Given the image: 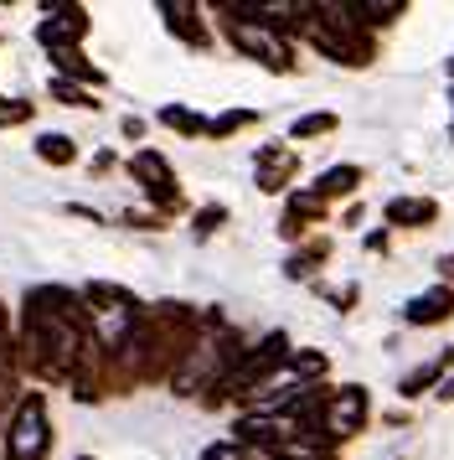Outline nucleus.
I'll return each instance as SVG.
<instances>
[{
	"mask_svg": "<svg viewBox=\"0 0 454 460\" xmlns=\"http://www.w3.org/2000/svg\"><path fill=\"white\" fill-rule=\"evenodd\" d=\"M161 125L176 129V135H186V140H202V135H206V119L196 114V109H186V104H165L161 109Z\"/></svg>",
	"mask_w": 454,
	"mask_h": 460,
	"instance_id": "f3484780",
	"label": "nucleus"
},
{
	"mask_svg": "<svg viewBox=\"0 0 454 460\" xmlns=\"http://www.w3.org/2000/svg\"><path fill=\"white\" fill-rule=\"evenodd\" d=\"M31 114H37V109L26 104V99H11V104L0 99V129H11V125H26Z\"/></svg>",
	"mask_w": 454,
	"mask_h": 460,
	"instance_id": "5701e85b",
	"label": "nucleus"
},
{
	"mask_svg": "<svg viewBox=\"0 0 454 460\" xmlns=\"http://www.w3.org/2000/svg\"><path fill=\"white\" fill-rule=\"evenodd\" d=\"M346 11H351V22L362 26V31H371V26H392L408 5H403V0H351Z\"/></svg>",
	"mask_w": 454,
	"mask_h": 460,
	"instance_id": "f8f14e48",
	"label": "nucleus"
},
{
	"mask_svg": "<svg viewBox=\"0 0 454 460\" xmlns=\"http://www.w3.org/2000/svg\"><path fill=\"white\" fill-rule=\"evenodd\" d=\"M248 125H258L253 109H227V114H217V119H206L202 140H227V135H238V129H248Z\"/></svg>",
	"mask_w": 454,
	"mask_h": 460,
	"instance_id": "6ab92c4d",
	"label": "nucleus"
},
{
	"mask_svg": "<svg viewBox=\"0 0 454 460\" xmlns=\"http://www.w3.org/2000/svg\"><path fill=\"white\" fill-rule=\"evenodd\" d=\"M433 217H439V202H433V197H392L388 202L392 228H429Z\"/></svg>",
	"mask_w": 454,
	"mask_h": 460,
	"instance_id": "9b49d317",
	"label": "nucleus"
},
{
	"mask_svg": "<svg viewBox=\"0 0 454 460\" xmlns=\"http://www.w3.org/2000/svg\"><path fill=\"white\" fill-rule=\"evenodd\" d=\"M124 135H129V140H140V135H144V119H140V114H124Z\"/></svg>",
	"mask_w": 454,
	"mask_h": 460,
	"instance_id": "a878e982",
	"label": "nucleus"
},
{
	"mask_svg": "<svg viewBox=\"0 0 454 460\" xmlns=\"http://www.w3.org/2000/svg\"><path fill=\"white\" fill-rule=\"evenodd\" d=\"M88 11L83 5H47V16L37 22V42L47 52H73V47L88 37Z\"/></svg>",
	"mask_w": 454,
	"mask_h": 460,
	"instance_id": "39448f33",
	"label": "nucleus"
},
{
	"mask_svg": "<svg viewBox=\"0 0 454 460\" xmlns=\"http://www.w3.org/2000/svg\"><path fill=\"white\" fill-rule=\"evenodd\" d=\"M439 398H444V403L454 398V377H444V388H439Z\"/></svg>",
	"mask_w": 454,
	"mask_h": 460,
	"instance_id": "c85d7f7f",
	"label": "nucleus"
},
{
	"mask_svg": "<svg viewBox=\"0 0 454 460\" xmlns=\"http://www.w3.org/2000/svg\"><path fill=\"white\" fill-rule=\"evenodd\" d=\"M52 67H57L52 78H67V84H83V88H103V73L83 58L78 47L73 52H52Z\"/></svg>",
	"mask_w": 454,
	"mask_h": 460,
	"instance_id": "ddd939ff",
	"label": "nucleus"
},
{
	"mask_svg": "<svg viewBox=\"0 0 454 460\" xmlns=\"http://www.w3.org/2000/svg\"><path fill=\"white\" fill-rule=\"evenodd\" d=\"M439 279H454V253H444V259H439Z\"/></svg>",
	"mask_w": 454,
	"mask_h": 460,
	"instance_id": "cd10ccee",
	"label": "nucleus"
},
{
	"mask_svg": "<svg viewBox=\"0 0 454 460\" xmlns=\"http://www.w3.org/2000/svg\"><path fill=\"white\" fill-rule=\"evenodd\" d=\"M326 259H330V238H310L305 249H294V253H289L284 274H289V279H315Z\"/></svg>",
	"mask_w": 454,
	"mask_h": 460,
	"instance_id": "2eb2a0df",
	"label": "nucleus"
},
{
	"mask_svg": "<svg viewBox=\"0 0 454 460\" xmlns=\"http://www.w3.org/2000/svg\"><path fill=\"white\" fill-rule=\"evenodd\" d=\"M124 223H129V228H144V233H150V228H165L161 212H135V208L124 212Z\"/></svg>",
	"mask_w": 454,
	"mask_h": 460,
	"instance_id": "b1692460",
	"label": "nucleus"
},
{
	"mask_svg": "<svg viewBox=\"0 0 454 460\" xmlns=\"http://www.w3.org/2000/svg\"><path fill=\"white\" fill-rule=\"evenodd\" d=\"M454 315V290L450 285H433V290L413 295L408 305H403V321L408 326H439V321H450Z\"/></svg>",
	"mask_w": 454,
	"mask_h": 460,
	"instance_id": "0eeeda50",
	"label": "nucleus"
},
{
	"mask_svg": "<svg viewBox=\"0 0 454 460\" xmlns=\"http://www.w3.org/2000/svg\"><path fill=\"white\" fill-rule=\"evenodd\" d=\"M129 176L140 181V191L155 202L161 217H170V212L186 208L181 181H176V171H170V161H165L161 150H135V155H129Z\"/></svg>",
	"mask_w": 454,
	"mask_h": 460,
	"instance_id": "20e7f679",
	"label": "nucleus"
},
{
	"mask_svg": "<svg viewBox=\"0 0 454 460\" xmlns=\"http://www.w3.org/2000/svg\"><path fill=\"white\" fill-rule=\"evenodd\" d=\"M223 223H227V208L223 202H206V208H196V217H191V233H196V238H212Z\"/></svg>",
	"mask_w": 454,
	"mask_h": 460,
	"instance_id": "4be33fe9",
	"label": "nucleus"
},
{
	"mask_svg": "<svg viewBox=\"0 0 454 460\" xmlns=\"http://www.w3.org/2000/svg\"><path fill=\"white\" fill-rule=\"evenodd\" d=\"M356 187H362V166H330L310 191H315L320 202H330V197H351Z\"/></svg>",
	"mask_w": 454,
	"mask_h": 460,
	"instance_id": "dca6fc26",
	"label": "nucleus"
},
{
	"mask_svg": "<svg viewBox=\"0 0 454 460\" xmlns=\"http://www.w3.org/2000/svg\"><path fill=\"white\" fill-rule=\"evenodd\" d=\"M37 155L47 166H73V161H78V146H73V135H41Z\"/></svg>",
	"mask_w": 454,
	"mask_h": 460,
	"instance_id": "aec40b11",
	"label": "nucleus"
},
{
	"mask_svg": "<svg viewBox=\"0 0 454 460\" xmlns=\"http://www.w3.org/2000/svg\"><path fill=\"white\" fill-rule=\"evenodd\" d=\"M450 367H454V352H439L433 362H423V367H413V373L403 377V383H397V394H403V398L429 394V388H433V383H439L444 373H450Z\"/></svg>",
	"mask_w": 454,
	"mask_h": 460,
	"instance_id": "4468645a",
	"label": "nucleus"
},
{
	"mask_svg": "<svg viewBox=\"0 0 454 460\" xmlns=\"http://www.w3.org/2000/svg\"><path fill=\"white\" fill-rule=\"evenodd\" d=\"M52 409H47V388H26L5 414V435H0V456L5 460H47L52 456Z\"/></svg>",
	"mask_w": 454,
	"mask_h": 460,
	"instance_id": "f257e3e1",
	"label": "nucleus"
},
{
	"mask_svg": "<svg viewBox=\"0 0 454 460\" xmlns=\"http://www.w3.org/2000/svg\"><path fill=\"white\" fill-rule=\"evenodd\" d=\"M83 305L88 311H124V315H135L140 311V300L124 290V285H109V279H93V285H83Z\"/></svg>",
	"mask_w": 454,
	"mask_h": 460,
	"instance_id": "9d476101",
	"label": "nucleus"
},
{
	"mask_svg": "<svg viewBox=\"0 0 454 460\" xmlns=\"http://www.w3.org/2000/svg\"><path fill=\"white\" fill-rule=\"evenodd\" d=\"M47 93H52L57 104H67V109H93V114L103 109V99H93V88L67 84V78H52V84H47Z\"/></svg>",
	"mask_w": 454,
	"mask_h": 460,
	"instance_id": "a211bd4d",
	"label": "nucleus"
},
{
	"mask_svg": "<svg viewBox=\"0 0 454 460\" xmlns=\"http://www.w3.org/2000/svg\"><path fill=\"white\" fill-rule=\"evenodd\" d=\"M217 11H223L227 42L238 47L243 58H253V63H264L268 73H294V52H289V42L279 37V31H268L264 22H248V16H238L232 5H217Z\"/></svg>",
	"mask_w": 454,
	"mask_h": 460,
	"instance_id": "f03ea898",
	"label": "nucleus"
},
{
	"mask_svg": "<svg viewBox=\"0 0 454 460\" xmlns=\"http://www.w3.org/2000/svg\"><path fill=\"white\" fill-rule=\"evenodd\" d=\"M371 419V398L362 383H346V388H336V394L326 398V409H320V445H341V439L362 435Z\"/></svg>",
	"mask_w": 454,
	"mask_h": 460,
	"instance_id": "7ed1b4c3",
	"label": "nucleus"
},
{
	"mask_svg": "<svg viewBox=\"0 0 454 460\" xmlns=\"http://www.w3.org/2000/svg\"><path fill=\"white\" fill-rule=\"evenodd\" d=\"M310 223H326V202L315 197V191H294L284 208V223H279V233L284 238H305Z\"/></svg>",
	"mask_w": 454,
	"mask_h": 460,
	"instance_id": "1a4fd4ad",
	"label": "nucleus"
},
{
	"mask_svg": "<svg viewBox=\"0 0 454 460\" xmlns=\"http://www.w3.org/2000/svg\"><path fill=\"white\" fill-rule=\"evenodd\" d=\"M336 125H341V119H336L330 109H320V114L294 119V125H289V140H320V135H336Z\"/></svg>",
	"mask_w": 454,
	"mask_h": 460,
	"instance_id": "412c9836",
	"label": "nucleus"
},
{
	"mask_svg": "<svg viewBox=\"0 0 454 460\" xmlns=\"http://www.w3.org/2000/svg\"><path fill=\"white\" fill-rule=\"evenodd\" d=\"M367 249L371 253H388V233H367Z\"/></svg>",
	"mask_w": 454,
	"mask_h": 460,
	"instance_id": "bb28decb",
	"label": "nucleus"
},
{
	"mask_svg": "<svg viewBox=\"0 0 454 460\" xmlns=\"http://www.w3.org/2000/svg\"><path fill=\"white\" fill-rule=\"evenodd\" d=\"M78 460H93V456H78Z\"/></svg>",
	"mask_w": 454,
	"mask_h": 460,
	"instance_id": "c756f323",
	"label": "nucleus"
},
{
	"mask_svg": "<svg viewBox=\"0 0 454 460\" xmlns=\"http://www.w3.org/2000/svg\"><path fill=\"white\" fill-rule=\"evenodd\" d=\"M161 16H165V31H170V37H181L186 47H196V52H206V47H212V31H206L202 5H186V0L176 5V0H165Z\"/></svg>",
	"mask_w": 454,
	"mask_h": 460,
	"instance_id": "423d86ee",
	"label": "nucleus"
},
{
	"mask_svg": "<svg viewBox=\"0 0 454 460\" xmlns=\"http://www.w3.org/2000/svg\"><path fill=\"white\" fill-rule=\"evenodd\" d=\"M294 171H300V155H294L289 146H264L258 150V191H284Z\"/></svg>",
	"mask_w": 454,
	"mask_h": 460,
	"instance_id": "6e6552de",
	"label": "nucleus"
},
{
	"mask_svg": "<svg viewBox=\"0 0 454 460\" xmlns=\"http://www.w3.org/2000/svg\"><path fill=\"white\" fill-rule=\"evenodd\" d=\"M356 295H362V290H356V285H346V290L330 295V305H336V311H351V305H356Z\"/></svg>",
	"mask_w": 454,
	"mask_h": 460,
	"instance_id": "393cba45",
	"label": "nucleus"
}]
</instances>
